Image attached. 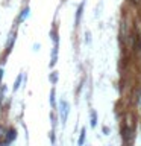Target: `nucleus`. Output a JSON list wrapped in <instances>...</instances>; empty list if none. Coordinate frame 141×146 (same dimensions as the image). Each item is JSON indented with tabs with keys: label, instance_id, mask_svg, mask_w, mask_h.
<instances>
[{
	"label": "nucleus",
	"instance_id": "nucleus-1",
	"mask_svg": "<svg viewBox=\"0 0 141 146\" xmlns=\"http://www.w3.org/2000/svg\"><path fill=\"white\" fill-rule=\"evenodd\" d=\"M15 137H17V131L14 129V128H9V129L6 131V135H5V140L2 141V145L0 146H8V145H11L14 140H15Z\"/></svg>",
	"mask_w": 141,
	"mask_h": 146
},
{
	"label": "nucleus",
	"instance_id": "nucleus-2",
	"mask_svg": "<svg viewBox=\"0 0 141 146\" xmlns=\"http://www.w3.org/2000/svg\"><path fill=\"white\" fill-rule=\"evenodd\" d=\"M61 120H62V123H65V120H67V116H68V111H70V105H68L65 100H61Z\"/></svg>",
	"mask_w": 141,
	"mask_h": 146
},
{
	"label": "nucleus",
	"instance_id": "nucleus-3",
	"mask_svg": "<svg viewBox=\"0 0 141 146\" xmlns=\"http://www.w3.org/2000/svg\"><path fill=\"white\" fill-rule=\"evenodd\" d=\"M14 41H15V31H14L12 34L9 35V41H6V49H8V50H11L12 44H14Z\"/></svg>",
	"mask_w": 141,
	"mask_h": 146
},
{
	"label": "nucleus",
	"instance_id": "nucleus-4",
	"mask_svg": "<svg viewBox=\"0 0 141 146\" xmlns=\"http://www.w3.org/2000/svg\"><path fill=\"white\" fill-rule=\"evenodd\" d=\"M90 125L93 126V128H94L96 125H97V113H96L94 110L91 111V122H90Z\"/></svg>",
	"mask_w": 141,
	"mask_h": 146
},
{
	"label": "nucleus",
	"instance_id": "nucleus-5",
	"mask_svg": "<svg viewBox=\"0 0 141 146\" xmlns=\"http://www.w3.org/2000/svg\"><path fill=\"white\" fill-rule=\"evenodd\" d=\"M21 81H23V75L20 73V75L17 76V79H15V84H14V91H17V90H18V87L21 85Z\"/></svg>",
	"mask_w": 141,
	"mask_h": 146
},
{
	"label": "nucleus",
	"instance_id": "nucleus-6",
	"mask_svg": "<svg viewBox=\"0 0 141 146\" xmlns=\"http://www.w3.org/2000/svg\"><path fill=\"white\" fill-rule=\"evenodd\" d=\"M85 143V128L82 129V132H80V137H79V140H77V145L79 146H82Z\"/></svg>",
	"mask_w": 141,
	"mask_h": 146
},
{
	"label": "nucleus",
	"instance_id": "nucleus-7",
	"mask_svg": "<svg viewBox=\"0 0 141 146\" xmlns=\"http://www.w3.org/2000/svg\"><path fill=\"white\" fill-rule=\"evenodd\" d=\"M27 14H29V9H27V8H26V9H24V11H23V14H21V17H20V18H18V20H20V21H21V20H24V18L27 17Z\"/></svg>",
	"mask_w": 141,
	"mask_h": 146
},
{
	"label": "nucleus",
	"instance_id": "nucleus-8",
	"mask_svg": "<svg viewBox=\"0 0 141 146\" xmlns=\"http://www.w3.org/2000/svg\"><path fill=\"white\" fill-rule=\"evenodd\" d=\"M6 128H3V126H0V139H3L5 135H6Z\"/></svg>",
	"mask_w": 141,
	"mask_h": 146
},
{
	"label": "nucleus",
	"instance_id": "nucleus-9",
	"mask_svg": "<svg viewBox=\"0 0 141 146\" xmlns=\"http://www.w3.org/2000/svg\"><path fill=\"white\" fill-rule=\"evenodd\" d=\"M6 90V87H0V105H2V100H3V93Z\"/></svg>",
	"mask_w": 141,
	"mask_h": 146
},
{
	"label": "nucleus",
	"instance_id": "nucleus-10",
	"mask_svg": "<svg viewBox=\"0 0 141 146\" xmlns=\"http://www.w3.org/2000/svg\"><path fill=\"white\" fill-rule=\"evenodd\" d=\"M82 15V5H80V6H79V9H77V17H76V25H77V23H79V17Z\"/></svg>",
	"mask_w": 141,
	"mask_h": 146
},
{
	"label": "nucleus",
	"instance_id": "nucleus-11",
	"mask_svg": "<svg viewBox=\"0 0 141 146\" xmlns=\"http://www.w3.org/2000/svg\"><path fill=\"white\" fill-rule=\"evenodd\" d=\"M50 81H52V84H55V82L58 81V75H55V73H52V75H50Z\"/></svg>",
	"mask_w": 141,
	"mask_h": 146
},
{
	"label": "nucleus",
	"instance_id": "nucleus-12",
	"mask_svg": "<svg viewBox=\"0 0 141 146\" xmlns=\"http://www.w3.org/2000/svg\"><path fill=\"white\" fill-rule=\"evenodd\" d=\"M50 96H52V98H50V104L55 105V90H52V93H50Z\"/></svg>",
	"mask_w": 141,
	"mask_h": 146
},
{
	"label": "nucleus",
	"instance_id": "nucleus-13",
	"mask_svg": "<svg viewBox=\"0 0 141 146\" xmlns=\"http://www.w3.org/2000/svg\"><path fill=\"white\" fill-rule=\"evenodd\" d=\"M2 79H3V68L0 67V87H2Z\"/></svg>",
	"mask_w": 141,
	"mask_h": 146
}]
</instances>
